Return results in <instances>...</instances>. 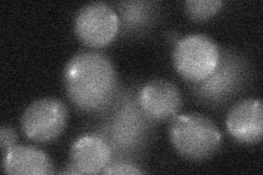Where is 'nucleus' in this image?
Returning a JSON list of instances; mask_svg holds the SVG:
<instances>
[{
  "label": "nucleus",
  "instance_id": "1",
  "mask_svg": "<svg viewBox=\"0 0 263 175\" xmlns=\"http://www.w3.org/2000/svg\"><path fill=\"white\" fill-rule=\"evenodd\" d=\"M70 101L82 111H97L109 104L118 86L111 60L102 53L81 52L70 58L64 70Z\"/></svg>",
  "mask_w": 263,
  "mask_h": 175
},
{
  "label": "nucleus",
  "instance_id": "2",
  "mask_svg": "<svg viewBox=\"0 0 263 175\" xmlns=\"http://www.w3.org/2000/svg\"><path fill=\"white\" fill-rule=\"evenodd\" d=\"M169 136L177 151L193 161L208 159L221 144V134L216 125L199 113L174 116Z\"/></svg>",
  "mask_w": 263,
  "mask_h": 175
},
{
  "label": "nucleus",
  "instance_id": "3",
  "mask_svg": "<svg viewBox=\"0 0 263 175\" xmlns=\"http://www.w3.org/2000/svg\"><path fill=\"white\" fill-rule=\"evenodd\" d=\"M220 54L217 44L201 33L189 34L177 42L172 62L181 77L186 81L200 83L216 70Z\"/></svg>",
  "mask_w": 263,
  "mask_h": 175
},
{
  "label": "nucleus",
  "instance_id": "4",
  "mask_svg": "<svg viewBox=\"0 0 263 175\" xmlns=\"http://www.w3.org/2000/svg\"><path fill=\"white\" fill-rule=\"evenodd\" d=\"M67 119L68 111L64 102L55 98H43L24 110L21 129L23 135L33 141L49 143L64 131Z\"/></svg>",
  "mask_w": 263,
  "mask_h": 175
},
{
  "label": "nucleus",
  "instance_id": "5",
  "mask_svg": "<svg viewBox=\"0 0 263 175\" xmlns=\"http://www.w3.org/2000/svg\"><path fill=\"white\" fill-rule=\"evenodd\" d=\"M120 21L113 8L105 3H90L78 11L75 32L82 43L95 48L109 45L117 36Z\"/></svg>",
  "mask_w": 263,
  "mask_h": 175
},
{
  "label": "nucleus",
  "instance_id": "6",
  "mask_svg": "<svg viewBox=\"0 0 263 175\" xmlns=\"http://www.w3.org/2000/svg\"><path fill=\"white\" fill-rule=\"evenodd\" d=\"M227 130L236 141L245 145L258 144L263 135L261 100L247 99L236 103L227 115Z\"/></svg>",
  "mask_w": 263,
  "mask_h": 175
},
{
  "label": "nucleus",
  "instance_id": "7",
  "mask_svg": "<svg viewBox=\"0 0 263 175\" xmlns=\"http://www.w3.org/2000/svg\"><path fill=\"white\" fill-rule=\"evenodd\" d=\"M138 103L149 118L163 121L176 116L182 103V98L174 82L166 79H154L139 91Z\"/></svg>",
  "mask_w": 263,
  "mask_h": 175
},
{
  "label": "nucleus",
  "instance_id": "8",
  "mask_svg": "<svg viewBox=\"0 0 263 175\" xmlns=\"http://www.w3.org/2000/svg\"><path fill=\"white\" fill-rule=\"evenodd\" d=\"M70 160L78 174L102 173L110 163L111 148L102 138L81 137L71 147Z\"/></svg>",
  "mask_w": 263,
  "mask_h": 175
},
{
  "label": "nucleus",
  "instance_id": "9",
  "mask_svg": "<svg viewBox=\"0 0 263 175\" xmlns=\"http://www.w3.org/2000/svg\"><path fill=\"white\" fill-rule=\"evenodd\" d=\"M48 155L35 147L14 146L3 157V171L15 175H44L53 172Z\"/></svg>",
  "mask_w": 263,
  "mask_h": 175
},
{
  "label": "nucleus",
  "instance_id": "10",
  "mask_svg": "<svg viewBox=\"0 0 263 175\" xmlns=\"http://www.w3.org/2000/svg\"><path fill=\"white\" fill-rule=\"evenodd\" d=\"M223 2L220 0H189L185 3L187 14L194 21H205L220 10Z\"/></svg>",
  "mask_w": 263,
  "mask_h": 175
},
{
  "label": "nucleus",
  "instance_id": "11",
  "mask_svg": "<svg viewBox=\"0 0 263 175\" xmlns=\"http://www.w3.org/2000/svg\"><path fill=\"white\" fill-rule=\"evenodd\" d=\"M103 174H128V175H133V174H142L144 173L143 170H141L138 166L127 163V162H117L113 163L111 165H108L102 172Z\"/></svg>",
  "mask_w": 263,
  "mask_h": 175
},
{
  "label": "nucleus",
  "instance_id": "12",
  "mask_svg": "<svg viewBox=\"0 0 263 175\" xmlns=\"http://www.w3.org/2000/svg\"><path fill=\"white\" fill-rule=\"evenodd\" d=\"M18 136L13 128L9 126H3L0 129V144H2V153L3 157L9 151L11 148L16 146Z\"/></svg>",
  "mask_w": 263,
  "mask_h": 175
}]
</instances>
